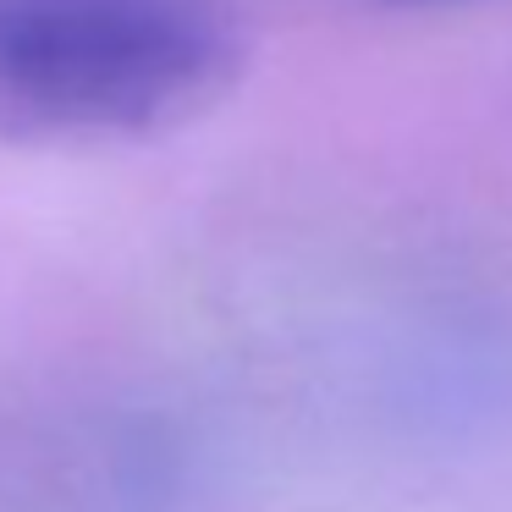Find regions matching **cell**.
I'll use <instances>...</instances> for the list:
<instances>
[{
	"instance_id": "cell-2",
	"label": "cell",
	"mask_w": 512,
	"mask_h": 512,
	"mask_svg": "<svg viewBox=\"0 0 512 512\" xmlns=\"http://www.w3.org/2000/svg\"><path fill=\"white\" fill-rule=\"evenodd\" d=\"M402 6H457V0H402Z\"/></svg>"
},
{
	"instance_id": "cell-1",
	"label": "cell",
	"mask_w": 512,
	"mask_h": 512,
	"mask_svg": "<svg viewBox=\"0 0 512 512\" xmlns=\"http://www.w3.org/2000/svg\"><path fill=\"white\" fill-rule=\"evenodd\" d=\"M221 0H0V138H133L237 72Z\"/></svg>"
}]
</instances>
